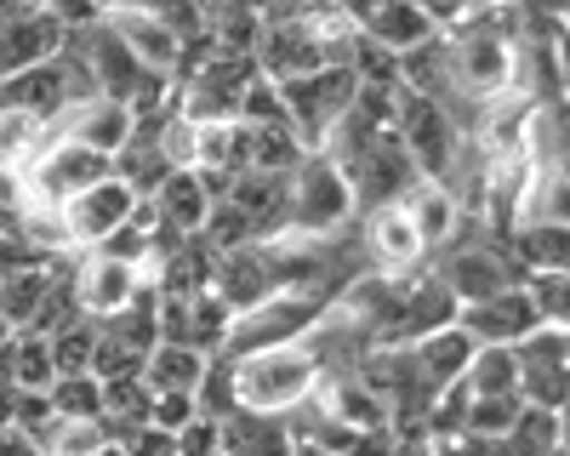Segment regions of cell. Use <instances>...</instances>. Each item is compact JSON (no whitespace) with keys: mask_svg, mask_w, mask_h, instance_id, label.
I'll list each match as a JSON object with an SVG mask.
<instances>
[{"mask_svg":"<svg viewBox=\"0 0 570 456\" xmlns=\"http://www.w3.org/2000/svg\"><path fill=\"white\" fill-rule=\"evenodd\" d=\"M228 365V388H234V410H257V417H292L297 405L314 399L320 388V359L303 343L285 348H263L246 359H223Z\"/></svg>","mask_w":570,"mask_h":456,"instance_id":"obj_1","label":"cell"},{"mask_svg":"<svg viewBox=\"0 0 570 456\" xmlns=\"http://www.w3.org/2000/svg\"><path fill=\"white\" fill-rule=\"evenodd\" d=\"M360 217L354 189L337 160L325 155H303V166L285 177V228L279 235H297V240H337L343 228Z\"/></svg>","mask_w":570,"mask_h":456,"instance_id":"obj_2","label":"cell"},{"mask_svg":"<svg viewBox=\"0 0 570 456\" xmlns=\"http://www.w3.org/2000/svg\"><path fill=\"white\" fill-rule=\"evenodd\" d=\"M434 274L451 286V297H456L462 308H468V303H485V297H497V291H508V286H525V268L513 262L508 240L491 235L485 222H468V217H462V228H456V240L440 251Z\"/></svg>","mask_w":570,"mask_h":456,"instance_id":"obj_3","label":"cell"},{"mask_svg":"<svg viewBox=\"0 0 570 456\" xmlns=\"http://www.w3.org/2000/svg\"><path fill=\"white\" fill-rule=\"evenodd\" d=\"M325 308H331V303L303 297V291H274V297H263L257 308L234 314V326H228L217 359H246V354H263V348L303 343V337L320 326V314H325Z\"/></svg>","mask_w":570,"mask_h":456,"instance_id":"obj_4","label":"cell"},{"mask_svg":"<svg viewBox=\"0 0 570 456\" xmlns=\"http://www.w3.org/2000/svg\"><path fill=\"white\" fill-rule=\"evenodd\" d=\"M337 166H343V177H348V189H354V206H360V211L400 206V200L416 189V182H422V171H416V160L405 155V143L394 137V126L376 131V137H365V143H360L354 155H343Z\"/></svg>","mask_w":570,"mask_h":456,"instance_id":"obj_5","label":"cell"},{"mask_svg":"<svg viewBox=\"0 0 570 456\" xmlns=\"http://www.w3.org/2000/svg\"><path fill=\"white\" fill-rule=\"evenodd\" d=\"M23 177V206L35 211H58L63 200H75L80 189L109 177V160L91 155L86 143H69V137H46V149L18 171Z\"/></svg>","mask_w":570,"mask_h":456,"instance_id":"obj_6","label":"cell"},{"mask_svg":"<svg viewBox=\"0 0 570 456\" xmlns=\"http://www.w3.org/2000/svg\"><path fill=\"white\" fill-rule=\"evenodd\" d=\"M274 86H279L285 120H292V131L308 143V155L320 149V137L354 109V91H360V80H354L348 63H331V69L303 75V80H274Z\"/></svg>","mask_w":570,"mask_h":456,"instance_id":"obj_7","label":"cell"},{"mask_svg":"<svg viewBox=\"0 0 570 456\" xmlns=\"http://www.w3.org/2000/svg\"><path fill=\"white\" fill-rule=\"evenodd\" d=\"M137 206H142V200H137L126 182L109 171L104 182H91V189H80L75 200H63V206L52 211V222H58V246H63V251H98L120 222H131Z\"/></svg>","mask_w":570,"mask_h":456,"instance_id":"obj_8","label":"cell"},{"mask_svg":"<svg viewBox=\"0 0 570 456\" xmlns=\"http://www.w3.org/2000/svg\"><path fill=\"white\" fill-rule=\"evenodd\" d=\"M360 257H365V274H383V280H411L416 262H428L416 228L405 217V206H376V211H360Z\"/></svg>","mask_w":570,"mask_h":456,"instance_id":"obj_9","label":"cell"},{"mask_svg":"<svg viewBox=\"0 0 570 456\" xmlns=\"http://www.w3.org/2000/svg\"><path fill=\"white\" fill-rule=\"evenodd\" d=\"M564 365H570V348H564V326H537L531 337L513 343V371H519V399L537 405V410H564Z\"/></svg>","mask_w":570,"mask_h":456,"instance_id":"obj_10","label":"cell"},{"mask_svg":"<svg viewBox=\"0 0 570 456\" xmlns=\"http://www.w3.org/2000/svg\"><path fill=\"white\" fill-rule=\"evenodd\" d=\"M104 23H109V34L126 46V52L149 69V75H166V80H177V63H183V34L166 23V18H155V12H142V7H115V12H104Z\"/></svg>","mask_w":570,"mask_h":456,"instance_id":"obj_11","label":"cell"},{"mask_svg":"<svg viewBox=\"0 0 570 456\" xmlns=\"http://www.w3.org/2000/svg\"><path fill=\"white\" fill-rule=\"evenodd\" d=\"M537 326H542V319H537L525 286H508V291H497V297H485V303H468V308L456 314V331H462L468 343H497V348H513L519 337H531Z\"/></svg>","mask_w":570,"mask_h":456,"instance_id":"obj_12","label":"cell"},{"mask_svg":"<svg viewBox=\"0 0 570 456\" xmlns=\"http://www.w3.org/2000/svg\"><path fill=\"white\" fill-rule=\"evenodd\" d=\"M69 286H75V303H80V314H86V319H109L115 308H126V303L142 291L137 268L109 262V257H98V251H80V257H75Z\"/></svg>","mask_w":570,"mask_h":456,"instance_id":"obj_13","label":"cell"},{"mask_svg":"<svg viewBox=\"0 0 570 456\" xmlns=\"http://www.w3.org/2000/svg\"><path fill=\"white\" fill-rule=\"evenodd\" d=\"M142 206L155 211L160 228H171V235H183V240H195L200 228H206V217H212V206H217V195L206 189L200 171H171L160 189H155V200H142Z\"/></svg>","mask_w":570,"mask_h":456,"instance_id":"obj_14","label":"cell"},{"mask_svg":"<svg viewBox=\"0 0 570 456\" xmlns=\"http://www.w3.org/2000/svg\"><path fill=\"white\" fill-rule=\"evenodd\" d=\"M360 34H365L371 46H383V52L405 58V52H416L422 40H434L440 29L428 23V12L416 7V0H365Z\"/></svg>","mask_w":570,"mask_h":456,"instance_id":"obj_15","label":"cell"},{"mask_svg":"<svg viewBox=\"0 0 570 456\" xmlns=\"http://www.w3.org/2000/svg\"><path fill=\"white\" fill-rule=\"evenodd\" d=\"M405 206V217H411V228H416V240H422V251L434 257V251H445L451 240H456V228H462V200L451 195V182H416V189L400 200Z\"/></svg>","mask_w":570,"mask_h":456,"instance_id":"obj_16","label":"cell"},{"mask_svg":"<svg viewBox=\"0 0 570 456\" xmlns=\"http://www.w3.org/2000/svg\"><path fill=\"white\" fill-rule=\"evenodd\" d=\"M456 314H462V303L451 297V286L440 280V274L428 268L422 280H405V308H400V331H394V343L434 337V331L456 326Z\"/></svg>","mask_w":570,"mask_h":456,"instance_id":"obj_17","label":"cell"},{"mask_svg":"<svg viewBox=\"0 0 570 456\" xmlns=\"http://www.w3.org/2000/svg\"><path fill=\"white\" fill-rule=\"evenodd\" d=\"M58 46H63V29L46 18L40 7H29L18 23L0 29V80L23 75V69H35V63H46V58H58Z\"/></svg>","mask_w":570,"mask_h":456,"instance_id":"obj_18","label":"cell"},{"mask_svg":"<svg viewBox=\"0 0 570 456\" xmlns=\"http://www.w3.org/2000/svg\"><path fill=\"white\" fill-rule=\"evenodd\" d=\"M297 439L285 417H257V410H234L217 423V456H292Z\"/></svg>","mask_w":570,"mask_h":456,"instance_id":"obj_19","label":"cell"},{"mask_svg":"<svg viewBox=\"0 0 570 456\" xmlns=\"http://www.w3.org/2000/svg\"><path fill=\"white\" fill-rule=\"evenodd\" d=\"M405 348H411V365H416V377L428 383V394L456 388L462 371H468V354H473V343H468L456 326H445V331H434V337H416V343H405Z\"/></svg>","mask_w":570,"mask_h":456,"instance_id":"obj_20","label":"cell"},{"mask_svg":"<svg viewBox=\"0 0 570 456\" xmlns=\"http://www.w3.org/2000/svg\"><path fill=\"white\" fill-rule=\"evenodd\" d=\"M46 297H52V262H29V268L0 274V319L12 331H35Z\"/></svg>","mask_w":570,"mask_h":456,"instance_id":"obj_21","label":"cell"},{"mask_svg":"<svg viewBox=\"0 0 570 456\" xmlns=\"http://www.w3.org/2000/svg\"><path fill=\"white\" fill-rule=\"evenodd\" d=\"M0 383L7 388H23V394H46L58 383V365H52V343L40 331H18L12 348L0 354Z\"/></svg>","mask_w":570,"mask_h":456,"instance_id":"obj_22","label":"cell"},{"mask_svg":"<svg viewBox=\"0 0 570 456\" xmlns=\"http://www.w3.org/2000/svg\"><path fill=\"white\" fill-rule=\"evenodd\" d=\"M206 354L200 348H183V343H155L149 359H142V383L149 394H195V383L206 377Z\"/></svg>","mask_w":570,"mask_h":456,"instance_id":"obj_23","label":"cell"},{"mask_svg":"<svg viewBox=\"0 0 570 456\" xmlns=\"http://www.w3.org/2000/svg\"><path fill=\"white\" fill-rule=\"evenodd\" d=\"M502 240H508L513 262L525 274H564V251H570L564 222H519V228H508Z\"/></svg>","mask_w":570,"mask_h":456,"instance_id":"obj_24","label":"cell"},{"mask_svg":"<svg viewBox=\"0 0 570 456\" xmlns=\"http://www.w3.org/2000/svg\"><path fill=\"white\" fill-rule=\"evenodd\" d=\"M468 399H519V371H513V348L497 343H473L468 371H462Z\"/></svg>","mask_w":570,"mask_h":456,"instance_id":"obj_25","label":"cell"},{"mask_svg":"<svg viewBox=\"0 0 570 456\" xmlns=\"http://www.w3.org/2000/svg\"><path fill=\"white\" fill-rule=\"evenodd\" d=\"M46 399H52V417L58 423H98L104 417V383L80 371V377H58L52 388H46Z\"/></svg>","mask_w":570,"mask_h":456,"instance_id":"obj_26","label":"cell"},{"mask_svg":"<svg viewBox=\"0 0 570 456\" xmlns=\"http://www.w3.org/2000/svg\"><path fill=\"white\" fill-rule=\"evenodd\" d=\"M519 410H525V399H468L456 428H468V434H485V439H508V428H513Z\"/></svg>","mask_w":570,"mask_h":456,"instance_id":"obj_27","label":"cell"},{"mask_svg":"<svg viewBox=\"0 0 570 456\" xmlns=\"http://www.w3.org/2000/svg\"><path fill=\"white\" fill-rule=\"evenodd\" d=\"M52 343V365H58V377H80L91 371V348H98V326L91 319H80V326L58 331V337H46Z\"/></svg>","mask_w":570,"mask_h":456,"instance_id":"obj_28","label":"cell"},{"mask_svg":"<svg viewBox=\"0 0 570 456\" xmlns=\"http://www.w3.org/2000/svg\"><path fill=\"white\" fill-rule=\"evenodd\" d=\"M104 445H109L104 423H58L40 456H104Z\"/></svg>","mask_w":570,"mask_h":456,"instance_id":"obj_29","label":"cell"},{"mask_svg":"<svg viewBox=\"0 0 570 456\" xmlns=\"http://www.w3.org/2000/svg\"><path fill=\"white\" fill-rule=\"evenodd\" d=\"M525 297L542 326H564V274H525Z\"/></svg>","mask_w":570,"mask_h":456,"instance_id":"obj_30","label":"cell"},{"mask_svg":"<svg viewBox=\"0 0 570 456\" xmlns=\"http://www.w3.org/2000/svg\"><path fill=\"white\" fill-rule=\"evenodd\" d=\"M35 7H40L46 18H52L63 34H75V29H91V23L104 18V12H98V0H35Z\"/></svg>","mask_w":570,"mask_h":456,"instance_id":"obj_31","label":"cell"},{"mask_svg":"<svg viewBox=\"0 0 570 456\" xmlns=\"http://www.w3.org/2000/svg\"><path fill=\"white\" fill-rule=\"evenodd\" d=\"M149 423H155L160 434L188 428V423H195V394H155V399H149Z\"/></svg>","mask_w":570,"mask_h":456,"instance_id":"obj_32","label":"cell"},{"mask_svg":"<svg viewBox=\"0 0 570 456\" xmlns=\"http://www.w3.org/2000/svg\"><path fill=\"white\" fill-rule=\"evenodd\" d=\"M171 450H177V456H217V423L195 417L188 428L171 434Z\"/></svg>","mask_w":570,"mask_h":456,"instance_id":"obj_33","label":"cell"},{"mask_svg":"<svg viewBox=\"0 0 570 456\" xmlns=\"http://www.w3.org/2000/svg\"><path fill=\"white\" fill-rule=\"evenodd\" d=\"M0 456H40L23 434H12V428H0Z\"/></svg>","mask_w":570,"mask_h":456,"instance_id":"obj_34","label":"cell"},{"mask_svg":"<svg viewBox=\"0 0 570 456\" xmlns=\"http://www.w3.org/2000/svg\"><path fill=\"white\" fill-rule=\"evenodd\" d=\"M29 7H35V0H0V29H7V23H18Z\"/></svg>","mask_w":570,"mask_h":456,"instance_id":"obj_35","label":"cell"},{"mask_svg":"<svg viewBox=\"0 0 570 456\" xmlns=\"http://www.w3.org/2000/svg\"><path fill=\"white\" fill-rule=\"evenodd\" d=\"M12 337H18V331L7 326V319H0V354H7V348H12Z\"/></svg>","mask_w":570,"mask_h":456,"instance_id":"obj_36","label":"cell"},{"mask_svg":"<svg viewBox=\"0 0 570 456\" xmlns=\"http://www.w3.org/2000/svg\"><path fill=\"white\" fill-rule=\"evenodd\" d=\"M115 7H131V0H98V12H115Z\"/></svg>","mask_w":570,"mask_h":456,"instance_id":"obj_37","label":"cell"},{"mask_svg":"<svg viewBox=\"0 0 570 456\" xmlns=\"http://www.w3.org/2000/svg\"><path fill=\"white\" fill-rule=\"evenodd\" d=\"M292 456H325V450H314V445H297V450H292Z\"/></svg>","mask_w":570,"mask_h":456,"instance_id":"obj_38","label":"cell"},{"mask_svg":"<svg viewBox=\"0 0 570 456\" xmlns=\"http://www.w3.org/2000/svg\"><path fill=\"white\" fill-rule=\"evenodd\" d=\"M104 456H120V450H115V445H104Z\"/></svg>","mask_w":570,"mask_h":456,"instance_id":"obj_39","label":"cell"}]
</instances>
